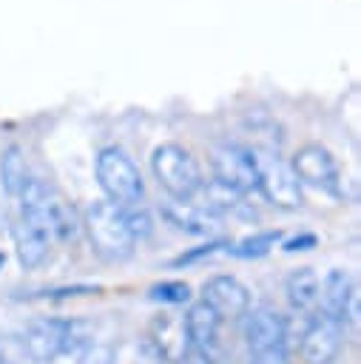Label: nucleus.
I'll return each instance as SVG.
<instances>
[{
	"instance_id": "aec40b11",
	"label": "nucleus",
	"mask_w": 361,
	"mask_h": 364,
	"mask_svg": "<svg viewBox=\"0 0 361 364\" xmlns=\"http://www.w3.org/2000/svg\"><path fill=\"white\" fill-rule=\"evenodd\" d=\"M122 216H125V225H128V230H131L134 239H145V236H151L153 222H151V213L142 208V202L134 205V208H125Z\"/></svg>"
},
{
	"instance_id": "f257e3e1",
	"label": "nucleus",
	"mask_w": 361,
	"mask_h": 364,
	"mask_svg": "<svg viewBox=\"0 0 361 364\" xmlns=\"http://www.w3.org/2000/svg\"><path fill=\"white\" fill-rule=\"evenodd\" d=\"M82 230L94 247V253L105 262H125L131 253H134V245L136 239L131 236L128 225H125V216L117 205L99 199V202H91L82 213Z\"/></svg>"
},
{
	"instance_id": "f03ea898",
	"label": "nucleus",
	"mask_w": 361,
	"mask_h": 364,
	"mask_svg": "<svg viewBox=\"0 0 361 364\" xmlns=\"http://www.w3.org/2000/svg\"><path fill=\"white\" fill-rule=\"evenodd\" d=\"M97 182L105 193V202L117 205L119 210L134 208L142 202V176L136 171V165L131 162V156H125V151L119 148H105L97 156Z\"/></svg>"
},
{
	"instance_id": "a878e982",
	"label": "nucleus",
	"mask_w": 361,
	"mask_h": 364,
	"mask_svg": "<svg viewBox=\"0 0 361 364\" xmlns=\"http://www.w3.org/2000/svg\"><path fill=\"white\" fill-rule=\"evenodd\" d=\"M0 262H3V256H0Z\"/></svg>"
},
{
	"instance_id": "2eb2a0df",
	"label": "nucleus",
	"mask_w": 361,
	"mask_h": 364,
	"mask_svg": "<svg viewBox=\"0 0 361 364\" xmlns=\"http://www.w3.org/2000/svg\"><path fill=\"white\" fill-rule=\"evenodd\" d=\"M284 293H287V304H290L293 316L310 318L318 307V276L310 267H298L287 276Z\"/></svg>"
},
{
	"instance_id": "f3484780",
	"label": "nucleus",
	"mask_w": 361,
	"mask_h": 364,
	"mask_svg": "<svg viewBox=\"0 0 361 364\" xmlns=\"http://www.w3.org/2000/svg\"><path fill=\"white\" fill-rule=\"evenodd\" d=\"M0 173H3V188L11 193V196H20V191L26 188L28 182V171H26V156L17 145L6 148L3 151V159H0Z\"/></svg>"
},
{
	"instance_id": "4468645a",
	"label": "nucleus",
	"mask_w": 361,
	"mask_h": 364,
	"mask_svg": "<svg viewBox=\"0 0 361 364\" xmlns=\"http://www.w3.org/2000/svg\"><path fill=\"white\" fill-rule=\"evenodd\" d=\"M43 210H45V219H48V228H51L54 242H71L82 230V219L77 216V208L57 188H51V185L45 188Z\"/></svg>"
},
{
	"instance_id": "6e6552de",
	"label": "nucleus",
	"mask_w": 361,
	"mask_h": 364,
	"mask_svg": "<svg viewBox=\"0 0 361 364\" xmlns=\"http://www.w3.org/2000/svg\"><path fill=\"white\" fill-rule=\"evenodd\" d=\"M284 316H279L273 307H256L244 313V341L253 355L262 353H287V338H284Z\"/></svg>"
},
{
	"instance_id": "ddd939ff",
	"label": "nucleus",
	"mask_w": 361,
	"mask_h": 364,
	"mask_svg": "<svg viewBox=\"0 0 361 364\" xmlns=\"http://www.w3.org/2000/svg\"><path fill=\"white\" fill-rule=\"evenodd\" d=\"M162 216L173 228L185 230V233H193V236H213L219 230V216H213L210 210L199 208L190 199H171V202H165Z\"/></svg>"
},
{
	"instance_id": "6ab92c4d",
	"label": "nucleus",
	"mask_w": 361,
	"mask_h": 364,
	"mask_svg": "<svg viewBox=\"0 0 361 364\" xmlns=\"http://www.w3.org/2000/svg\"><path fill=\"white\" fill-rule=\"evenodd\" d=\"M148 296H151L153 301H162V304H185V301H190V287H188V282L171 279V282L153 284V287L148 290Z\"/></svg>"
},
{
	"instance_id": "9d476101",
	"label": "nucleus",
	"mask_w": 361,
	"mask_h": 364,
	"mask_svg": "<svg viewBox=\"0 0 361 364\" xmlns=\"http://www.w3.org/2000/svg\"><path fill=\"white\" fill-rule=\"evenodd\" d=\"M352 299H355V284H352L350 273L341 270V267H333L324 276V282H318V307H316V313H321L324 318L344 327L350 313H352Z\"/></svg>"
},
{
	"instance_id": "1a4fd4ad",
	"label": "nucleus",
	"mask_w": 361,
	"mask_h": 364,
	"mask_svg": "<svg viewBox=\"0 0 361 364\" xmlns=\"http://www.w3.org/2000/svg\"><path fill=\"white\" fill-rule=\"evenodd\" d=\"M199 301H205L219 316V321H233V318H242L247 313L250 293L233 276H210L202 284V299Z\"/></svg>"
},
{
	"instance_id": "7ed1b4c3",
	"label": "nucleus",
	"mask_w": 361,
	"mask_h": 364,
	"mask_svg": "<svg viewBox=\"0 0 361 364\" xmlns=\"http://www.w3.org/2000/svg\"><path fill=\"white\" fill-rule=\"evenodd\" d=\"M250 156L256 162V191H262V196L281 210L301 208V182L296 179L290 162H284L279 151H250Z\"/></svg>"
},
{
	"instance_id": "412c9836",
	"label": "nucleus",
	"mask_w": 361,
	"mask_h": 364,
	"mask_svg": "<svg viewBox=\"0 0 361 364\" xmlns=\"http://www.w3.org/2000/svg\"><path fill=\"white\" fill-rule=\"evenodd\" d=\"M80 364H114V350L108 344H94L82 353Z\"/></svg>"
},
{
	"instance_id": "393cba45",
	"label": "nucleus",
	"mask_w": 361,
	"mask_h": 364,
	"mask_svg": "<svg viewBox=\"0 0 361 364\" xmlns=\"http://www.w3.org/2000/svg\"><path fill=\"white\" fill-rule=\"evenodd\" d=\"M0 364H14V361H9V358H0Z\"/></svg>"
},
{
	"instance_id": "423d86ee",
	"label": "nucleus",
	"mask_w": 361,
	"mask_h": 364,
	"mask_svg": "<svg viewBox=\"0 0 361 364\" xmlns=\"http://www.w3.org/2000/svg\"><path fill=\"white\" fill-rule=\"evenodd\" d=\"M210 168H213V182L230 188L233 193L244 196L256 191V162L244 145L239 142L219 145L210 156Z\"/></svg>"
},
{
	"instance_id": "a211bd4d",
	"label": "nucleus",
	"mask_w": 361,
	"mask_h": 364,
	"mask_svg": "<svg viewBox=\"0 0 361 364\" xmlns=\"http://www.w3.org/2000/svg\"><path fill=\"white\" fill-rule=\"evenodd\" d=\"M279 230H264V233H256V236H247L236 245L227 247L230 256H239V259H253V256H264L276 242H279Z\"/></svg>"
},
{
	"instance_id": "9b49d317",
	"label": "nucleus",
	"mask_w": 361,
	"mask_h": 364,
	"mask_svg": "<svg viewBox=\"0 0 361 364\" xmlns=\"http://www.w3.org/2000/svg\"><path fill=\"white\" fill-rule=\"evenodd\" d=\"M293 173L298 182L304 185H313V188H324V191H335V182H338V168H335V159L330 156L327 148L321 145H304L293 154V162H290Z\"/></svg>"
},
{
	"instance_id": "0eeeda50",
	"label": "nucleus",
	"mask_w": 361,
	"mask_h": 364,
	"mask_svg": "<svg viewBox=\"0 0 361 364\" xmlns=\"http://www.w3.org/2000/svg\"><path fill=\"white\" fill-rule=\"evenodd\" d=\"M341 344H344V327L324 318L321 313H313L298 336V350L307 364H333L341 353Z\"/></svg>"
},
{
	"instance_id": "5701e85b",
	"label": "nucleus",
	"mask_w": 361,
	"mask_h": 364,
	"mask_svg": "<svg viewBox=\"0 0 361 364\" xmlns=\"http://www.w3.org/2000/svg\"><path fill=\"white\" fill-rule=\"evenodd\" d=\"M250 364H290L287 361V353L276 350V353H262V355H253Z\"/></svg>"
},
{
	"instance_id": "b1692460",
	"label": "nucleus",
	"mask_w": 361,
	"mask_h": 364,
	"mask_svg": "<svg viewBox=\"0 0 361 364\" xmlns=\"http://www.w3.org/2000/svg\"><path fill=\"white\" fill-rule=\"evenodd\" d=\"M313 245H316V236L307 233V236H296V239H290V242L284 245V250H307V247H313Z\"/></svg>"
},
{
	"instance_id": "4be33fe9",
	"label": "nucleus",
	"mask_w": 361,
	"mask_h": 364,
	"mask_svg": "<svg viewBox=\"0 0 361 364\" xmlns=\"http://www.w3.org/2000/svg\"><path fill=\"white\" fill-rule=\"evenodd\" d=\"M179 364H213L210 353L208 350H199V347H188L185 355L179 358Z\"/></svg>"
},
{
	"instance_id": "dca6fc26",
	"label": "nucleus",
	"mask_w": 361,
	"mask_h": 364,
	"mask_svg": "<svg viewBox=\"0 0 361 364\" xmlns=\"http://www.w3.org/2000/svg\"><path fill=\"white\" fill-rule=\"evenodd\" d=\"M182 318H185V333H188L190 347L210 353V347L216 344V336H219V324H222L219 316L205 301H193Z\"/></svg>"
},
{
	"instance_id": "39448f33",
	"label": "nucleus",
	"mask_w": 361,
	"mask_h": 364,
	"mask_svg": "<svg viewBox=\"0 0 361 364\" xmlns=\"http://www.w3.org/2000/svg\"><path fill=\"white\" fill-rule=\"evenodd\" d=\"M77 324L68 318H54V316H43L26 324L23 330V350L34 364H51L60 355L71 353V347L77 344Z\"/></svg>"
},
{
	"instance_id": "20e7f679",
	"label": "nucleus",
	"mask_w": 361,
	"mask_h": 364,
	"mask_svg": "<svg viewBox=\"0 0 361 364\" xmlns=\"http://www.w3.org/2000/svg\"><path fill=\"white\" fill-rule=\"evenodd\" d=\"M151 168H153V176L156 182L162 185V191L171 196V199H193V193L199 191L202 185V176H199V165L196 159L168 142V145H159L151 156Z\"/></svg>"
},
{
	"instance_id": "f8f14e48",
	"label": "nucleus",
	"mask_w": 361,
	"mask_h": 364,
	"mask_svg": "<svg viewBox=\"0 0 361 364\" xmlns=\"http://www.w3.org/2000/svg\"><path fill=\"white\" fill-rule=\"evenodd\" d=\"M148 338H151L156 355L162 361H171V364H179V358L190 347L188 333H185V318L176 316V313H159V316H153L151 324H148Z\"/></svg>"
}]
</instances>
